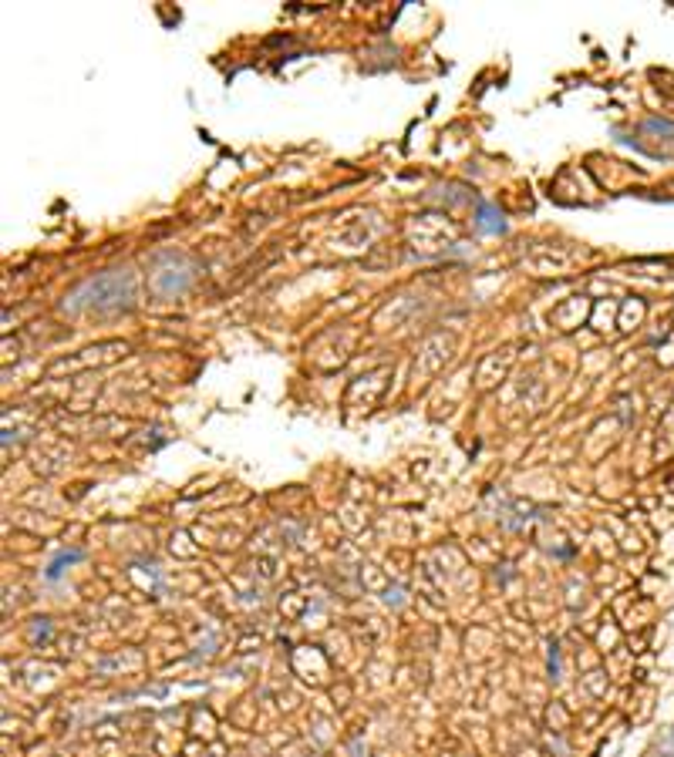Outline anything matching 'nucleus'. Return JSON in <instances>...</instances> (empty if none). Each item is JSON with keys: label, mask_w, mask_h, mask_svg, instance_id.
Returning a JSON list of instances; mask_svg holds the SVG:
<instances>
[{"label": "nucleus", "mask_w": 674, "mask_h": 757, "mask_svg": "<svg viewBox=\"0 0 674 757\" xmlns=\"http://www.w3.org/2000/svg\"><path fill=\"white\" fill-rule=\"evenodd\" d=\"M479 229H486V232H503L506 223H503V212H496L492 206H482V223Z\"/></svg>", "instance_id": "obj_1"}, {"label": "nucleus", "mask_w": 674, "mask_h": 757, "mask_svg": "<svg viewBox=\"0 0 674 757\" xmlns=\"http://www.w3.org/2000/svg\"><path fill=\"white\" fill-rule=\"evenodd\" d=\"M75 559H81V552H71V556H61V559H54V562H51V569H47V579H58V575H61V565H64V562H75Z\"/></svg>", "instance_id": "obj_2"}]
</instances>
